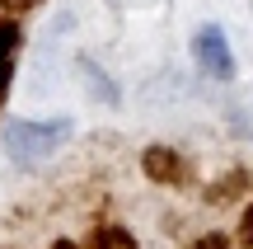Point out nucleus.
<instances>
[{"mask_svg":"<svg viewBox=\"0 0 253 249\" xmlns=\"http://www.w3.org/2000/svg\"><path fill=\"white\" fill-rule=\"evenodd\" d=\"M141 169H145L150 184H164V188H183V184L192 179L183 150H173V146H150V150L141 155Z\"/></svg>","mask_w":253,"mask_h":249,"instance_id":"obj_3","label":"nucleus"},{"mask_svg":"<svg viewBox=\"0 0 253 249\" xmlns=\"http://www.w3.org/2000/svg\"><path fill=\"white\" fill-rule=\"evenodd\" d=\"M80 71H84V85H89L94 94H99L103 103H118V85L103 75V66H94V61H80Z\"/></svg>","mask_w":253,"mask_h":249,"instance_id":"obj_6","label":"nucleus"},{"mask_svg":"<svg viewBox=\"0 0 253 249\" xmlns=\"http://www.w3.org/2000/svg\"><path fill=\"white\" fill-rule=\"evenodd\" d=\"M249 184H253V179H249V169H230L225 179H216V184H211L207 202H216V207H220V202H230V198H239Z\"/></svg>","mask_w":253,"mask_h":249,"instance_id":"obj_5","label":"nucleus"},{"mask_svg":"<svg viewBox=\"0 0 253 249\" xmlns=\"http://www.w3.org/2000/svg\"><path fill=\"white\" fill-rule=\"evenodd\" d=\"M192 56H197V66L207 75H216V80H230L235 75V56H230V38L220 24H202L197 33H192Z\"/></svg>","mask_w":253,"mask_h":249,"instance_id":"obj_2","label":"nucleus"},{"mask_svg":"<svg viewBox=\"0 0 253 249\" xmlns=\"http://www.w3.org/2000/svg\"><path fill=\"white\" fill-rule=\"evenodd\" d=\"M71 137V122L66 118H47V122H33V118H14L5 132H0V141H5V155L9 160H42L52 155L61 141Z\"/></svg>","mask_w":253,"mask_h":249,"instance_id":"obj_1","label":"nucleus"},{"mask_svg":"<svg viewBox=\"0 0 253 249\" xmlns=\"http://www.w3.org/2000/svg\"><path fill=\"white\" fill-rule=\"evenodd\" d=\"M38 5H42V0H0V9H5V14H28V9H38Z\"/></svg>","mask_w":253,"mask_h":249,"instance_id":"obj_9","label":"nucleus"},{"mask_svg":"<svg viewBox=\"0 0 253 249\" xmlns=\"http://www.w3.org/2000/svg\"><path fill=\"white\" fill-rule=\"evenodd\" d=\"M192 249H230V240H225V235H202Z\"/></svg>","mask_w":253,"mask_h":249,"instance_id":"obj_10","label":"nucleus"},{"mask_svg":"<svg viewBox=\"0 0 253 249\" xmlns=\"http://www.w3.org/2000/svg\"><path fill=\"white\" fill-rule=\"evenodd\" d=\"M84 249H141V245H136V235L126 231V226H113V221H103V226H94V231H89Z\"/></svg>","mask_w":253,"mask_h":249,"instance_id":"obj_4","label":"nucleus"},{"mask_svg":"<svg viewBox=\"0 0 253 249\" xmlns=\"http://www.w3.org/2000/svg\"><path fill=\"white\" fill-rule=\"evenodd\" d=\"M239 245L253 249V202L244 207V216H239Z\"/></svg>","mask_w":253,"mask_h":249,"instance_id":"obj_8","label":"nucleus"},{"mask_svg":"<svg viewBox=\"0 0 253 249\" xmlns=\"http://www.w3.org/2000/svg\"><path fill=\"white\" fill-rule=\"evenodd\" d=\"M5 80H9V71H0V90H5Z\"/></svg>","mask_w":253,"mask_h":249,"instance_id":"obj_11","label":"nucleus"},{"mask_svg":"<svg viewBox=\"0 0 253 249\" xmlns=\"http://www.w3.org/2000/svg\"><path fill=\"white\" fill-rule=\"evenodd\" d=\"M19 52V19L5 14L0 19V71H9V56Z\"/></svg>","mask_w":253,"mask_h":249,"instance_id":"obj_7","label":"nucleus"}]
</instances>
